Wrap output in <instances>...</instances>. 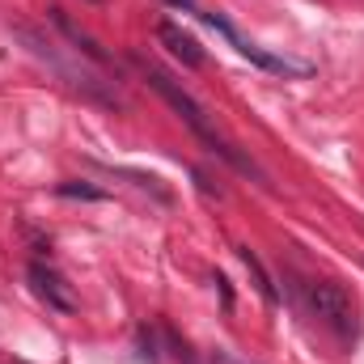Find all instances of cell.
Segmentation results:
<instances>
[{"mask_svg":"<svg viewBox=\"0 0 364 364\" xmlns=\"http://www.w3.org/2000/svg\"><path fill=\"white\" fill-rule=\"evenodd\" d=\"M30 288L47 301V309H60V314H77V292L64 275L55 272L51 263H30Z\"/></svg>","mask_w":364,"mask_h":364,"instance_id":"277c9868","label":"cell"},{"mask_svg":"<svg viewBox=\"0 0 364 364\" xmlns=\"http://www.w3.org/2000/svg\"><path fill=\"white\" fill-rule=\"evenodd\" d=\"M309 309H314V318H322V322H326L331 331H339L343 339L356 335V305H352V296H348L339 284H331V279L309 284Z\"/></svg>","mask_w":364,"mask_h":364,"instance_id":"3957f363","label":"cell"},{"mask_svg":"<svg viewBox=\"0 0 364 364\" xmlns=\"http://www.w3.org/2000/svg\"><path fill=\"white\" fill-rule=\"evenodd\" d=\"M157 38L170 47V55H174V60H182L186 68H203V47H199V43L182 30L178 21H161V26H157Z\"/></svg>","mask_w":364,"mask_h":364,"instance_id":"5b68a950","label":"cell"},{"mask_svg":"<svg viewBox=\"0 0 364 364\" xmlns=\"http://www.w3.org/2000/svg\"><path fill=\"white\" fill-rule=\"evenodd\" d=\"M191 13L203 21V26H212L220 38H229V47L237 51V55H246L250 64H259L263 73H275V77H309L314 68L309 64H301V60H288V55H275V51H267V47H259L255 38H246L225 13H212V9H199V4H191Z\"/></svg>","mask_w":364,"mask_h":364,"instance_id":"7a4b0ae2","label":"cell"},{"mask_svg":"<svg viewBox=\"0 0 364 364\" xmlns=\"http://www.w3.org/2000/svg\"><path fill=\"white\" fill-rule=\"evenodd\" d=\"M140 77L149 81V90H157L166 102H170V106H174V114H178L182 123H186V127H191V132H195V136H199L208 149H212V153H220L225 161H233V166H237V170H246V174H259V170H255V161H246L237 149H229V140H225V136L212 127L208 110H203V106H199V102H195L186 90H182L170 73H161L157 64H140Z\"/></svg>","mask_w":364,"mask_h":364,"instance_id":"6da1fadb","label":"cell"}]
</instances>
